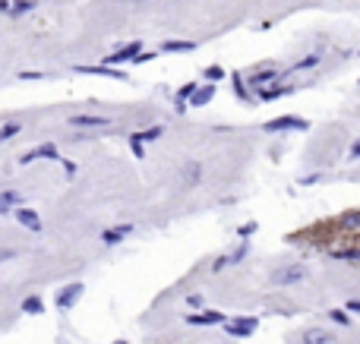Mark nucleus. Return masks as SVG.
Masks as SVG:
<instances>
[{
    "label": "nucleus",
    "instance_id": "1",
    "mask_svg": "<svg viewBox=\"0 0 360 344\" xmlns=\"http://www.w3.org/2000/svg\"><path fill=\"white\" fill-rule=\"evenodd\" d=\"M306 278H310V269H306L303 262H285V265H278V269L272 272V285L275 287H297V285H303Z\"/></svg>",
    "mask_w": 360,
    "mask_h": 344
},
{
    "label": "nucleus",
    "instance_id": "2",
    "mask_svg": "<svg viewBox=\"0 0 360 344\" xmlns=\"http://www.w3.org/2000/svg\"><path fill=\"white\" fill-rule=\"evenodd\" d=\"M262 130L265 133H291V130H294V133H306V130H310V123H306V120L303 117H294V114H288V117H275V120H269V123H265L262 126Z\"/></svg>",
    "mask_w": 360,
    "mask_h": 344
},
{
    "label": "nucleus",
    "instance_id": "3",
    "mask_svg": "<svg viewBox=\"0 0 360 344\" xmlns=\"http://www.w3.org/2000/svg\"><path fill=\"white\" fill-rule=\"evenodd\" d=\"M256 329H259V319H256V316H237V319L225 322V332L231 338H250Z\"/></svg>",
    "mask_w": 360,
    "mask_h": 344
},
{
    "label": "nucleus",
    "instance_id": "4",
    "mask_svg": "<svg viewBox=\"0 0 360 344\" xmlns=\"http://www.w3.org/2000/svg\"><path fill=\"white\" fill-rule=\"evenodd\" d=\"M142 54V41H130V45H123L120 51H114L111 57H105V66H117V63H126V60H136Z\"/></svg>",
    "mask_w": 360,
    "mask_h": 344
},
{
    "label": "nucleus",
    "instance_id": "5",
    "mask_svg": "<svg viewBox=\"0 0 360 344\" xmlns=\"http://www.w3.org/2000/svg\"><path fill=\"white\" fill-rule=\"evenodd\" d=\"M38 158H48V161H60V152H57V145H54V142L35 145L32 152H25L22 158H19V165H32V161H38Z\"/></svg>",
    "mask_w": 360,
    "mask_h": 344
},
{
    "label": "nucleus",
    "instance_id": "6",
    "mask_svg": "<svg viewBox=\"0 0 360 344\" xmlns=\"http://www.w3.org/2000/svg\"><path fill=\"white\" fill-rule=\"evenodd\" d=\"M228 316L218 309H202V313H186V325H225Z\"/></svg>",
    "mask_w": 360,
    "mask_h": 344
},
{
    "label": "nucleus",
    "instance_id": "7",
    "mask_svg": "<svg viewBox=\"0 0 360 344\" xmlns=\"http://www.w3.org/2000/svg\"><path fill=\"white\" fill-rule=\"evenodd\" d=\"M199 180H202V165L199 161H186V168L180 171V183L186 190H193V186H199Z\"/></svg>",
    "mask_w": 360,
    "mask_h": 344
},
{
    "label": "nucleus",
    "instance_id": "8",
    "mask_svg": "<svg viewBox=\"0 0 360 344\" xmlns=\"http://www.w3.org/2000/svg\"><path fill=\"white\" fill-rule=\"evenodd\" d=\"M300 344H338V335L325 332V329H310V332H303Z\"/></svg>",
    "mask_w": 360,
    "mask_h": 344
},
{
    "label": "nucleus",
    "instance_id": "9",
    "mask_svg": "<svg viewBox=\"0 0 360 344\" xmlns=\"http://www.w3.org/2000/svg\"><path fill=\"white\" fill-rule=\"evenodd\" d=\"M79 297H82V285H79V281H76V285H66V287L57 294V309H70Z\"/></svg>",
    "mask_w": 360,
    "mask_h": 344
},
{
    "label": "nucleus",
    "instance_id": "10",
    "mask_svg": "<svg viewBox=\"0 0 360 344\" xmlns=\"http://www.w3.org/2000/svg\"><path fill=\"white\" fill-rule=\"evenodd\" d=\"M13 215H16V221H19L22 228L35 230V234H38V230H41V218H38V212H32V209H16Z\"/></svg>",
    "mask_w": 360,
    "mask_h": 344
},
{
    "label": "nucleus",
    "instance_id": "11",
    "mask_svg": "<svg viewBox=\"0 0 360 344\" xmlns=\"http://www.w3.org/2000/svg\"><path fill=\"white\" fill-rule=\"evenodd\" d=\"M76 73H89V76H111V79H126L123 70H114V66H76Z\"/></svg>",
    "mask_w": 360,
    "mask_h": 344
},
{
    "label": "nucleus",
    "instance_id": "12",
    "mask_svg": "<svg viewBox=\"0 0 360 344\" xmlns=\"http://www.w3.org/2000/svg\"><path fill=\"white\" fill-rule=\"evenodd\" d=\"M70 123L73 126H108L111 120L101 114H76V117H70Z\"/></svg>",
    "mask_w": 360,
    "mask_h": 344
},
{
    "label": "nucleus",
    "instance_id": "13",
    "mask_svg": "<svg viewBox=\"0 0 360 344\" xmlns=\"http://www.w3.org/2000/svg\"><path fill=\"white\" fill-rule=\"evenodd\" d=\"M126 234H133V225H120V228H108L105 234H101V240H105L108 246H114V243H120Z\"/></svg>",
    "mask_w": 360,
    "mask_h": 344
},
{
    "label": "nucleus",
    "instance_id": "14",
    "mask_svg": "<svg viewBox=\"0 0 360 344\" xmlns=\"http://www.w3.org/2000/svg\"><path fill=\"white\" fill-rule=\"evenodd\" d=\"M291 92V85H278L275 82V89H259V92H253L259 101H275V98H281V95H288Z\"/></svg>",
    "mask_w": 360,
    "mask_h": 344
},
{
    "label": "nucleus",
    "instance_id": "15",
    "mask_svg": "<svg viewBox=\"0 0 360 344\" xmlns=\"http://www.w3.org/2000/svg\"><path fill=\"white\" fill-rule=\"evenodd\" d=\"M212 98H215V85H202V89H196V95L190 98V105L193 108H202V105H209Z\"/></svg>",
    "mask_w": 360,
    "mask_h": 344
},
{
    "label": "nucleus",
    "instance_id": "16",
    "mask_svg": "<svg viewBox=\"0 0 360 344\" xmlns=\"http://www.w3.org/2000/svg\"><path fill=\"white\" fill-rule=\"evenodd\" d=\"M275 79H278V73H275V70H265V73L259 70V73H256L253 79H250V85H253V92H259L262 85H269V82H275Z\"/></svg>",
    "mask_w": 360,
    "mask_h": 344
},
{
    "label": "nucleus",
    "instance_id": "17",
    "mask_svg": "<svg viewBox=\"0 0 360 344\" xmlns=\"http://www.w3.org/2000/svg\"><path fill=\"white\" fill-rule=\"evenodd\" d=\"M196 45L193 41H165V45H161V51H168V54H190Z\"/></svg>",
    "mask_w": 360,
    "mask_h": 344
},
{
    "label": "nucleus",
    "instance_id": "18",
    "mask_svg": "<svg viewBox=\"0 0 360 344\" xmlns=\"http://www.w3.org/2000/svg\"><path fill=\"white\" fill-rule=\"evenodd\" d=\"M22 313H29V316L45 313V303H41V297H25V300H22Z\"/></svg>",
    "mask_w": 360,
    "mask_h": 344
},
{
    "label": "nucleus",
    "instance_id": "19",
    "mask_svg": "<svg viewBox=\"0 0 360 344\" xmlns=\"http://www.w3.org/2000/svg\"><path fill=\"white\" fill-rule=\"evenodd\" d=\"M329 319L332 322H335V325H341V329H348V325H351V313H348V309L345 306H335V309H329Z\"/></svg>",
    "mask_w": 360,
    "mask_h": 344
},
{
    "label": "nucleus",
    "instance_id": "20",
    "mask_svg": "<svg viewBox=\"0 0 360 344\" xmlns=\"http://www.w3.org/2000/svg\"><path fill=\"white\" fill-rule=\"evenodd\" d=\"M234 95H237L240 101H250V98H253V92L246 89V82H243V76H240V73H234Z\"/></svg>",
    "mask_w": 360,
    "mask_h": 344
},
{
    "label": "nucleus",
    "instance_id": "21",
    "mask_svg": "<svg viewBox=\"0 0 360 344\" xmlns=\"http://www.w3.org/2000/svg\"><path fill=\"white\" fill-rule=\"evenodd\" d=\"M332 259H338V262H360V249H332Z\"/></svg>",
    "mask_w": 360,
    "mask_h": 344
},
{
    "label": "nucleus",
    "instance_id": "22",
    "mask_svg": "<svg viewBox=\"0 0 360 344\" xmlns=\"http://www.w3.org/2000/svg\"><path fill=\"white\" fill-rule=\"evenodd\" d=\"M338 225L341 228H360V209H351V212H345V215H341V218H338Z\"/></svg>",
    "mask_w": 360,
    "mask_h": 344
},
{
    "label": "nucleus",
    "instance_id": "23",
    "mask_svg": "<svg viewBox=\"0 0 360 344\" xmlns=\"http://www.w3.org/2000/svg\"><path fill=\"white\" fill-rule=\"evenodd\" d=\"M139 136V142L145 145V142H155V139H161L165 136V126H149V130H142V133H136Z\"/></svg>",
    "mask_w": 360,
    "mask_h": 344
},
{
    "label": "nucleus",
    "instance_id": "24",
    "mask_svg": "<svg viewBox=\"0 0 360 344\" xmlns=\"http://www.w3.org/2000/svg\"><path fill=\"white\" fill-rule=\"evenodd\" d=\"M19 193H0V215L3 212H10V205H19Z\"/></svg>",
    "mask_w": 360,
    "mask_h": 344
},
{
    "label": "nucleus",
    "instance_id": "25",
    "mask_svg": "<svg viewBox=\"0 0 360 344\" xmlns=\"http://www.w3.org/2000/svg\"><path fill=\"white\" fill-rule=\"evenodd\" d=\"M316 63H319V57H316V54H306L303 60H297V63L291 66L288 73H300V70H310V66H316Z\"/></svg>",
    "mask_w": 360,
    "mask_h": 344
},
{
    "label": "nucleus",
    "instance_id": "26",
    "mask_svg": "<svg viewBox=\"0 0 360 344\" xmlns=\"http://www.w3.org/2000/svg\"><path fill=\"white\" fill-rule=\"evenodd\" d=\"M29 10H35V0H16V3H10V13L13 16H22Z\"/></svg>",
    "mask_w": 360,
    "mask_h": 344
},
{
    "label": "nucleus",
    "instance_id": "27",
    "mask_svg": "<svg viewBox=\"0 0 360 344\" xmlns=\"http://www.w3.org/2000/svg\"><path fill=\"white\" fill-rule=\"evenodd\" d=\"M256 230H259V221H246V225L237 228V237H240V240H250Z\"/></svg>",
    "mask_w": 360,
    "mask_h": 344
},
{
    "label": "nucleus",
    "instance_id": "28",
    "mask_svg": "<svg viewBox=\"0 0 360 344\" xmlns=\"http://www.w3.org/2000/svg\"><path fill=\"white\" fill-rule=\"evenodd\" d=\"M19 130H22L19 123H6V126H0V145H3L6 139H13V136L19 133Z\"/></svg>",
    "mask_w": 360,
    "mask_h": 344
},
{
    "label": "nucleus",
    "instance_id": "29",
    "mask_svg": "<svg viewBox=\"0 0 360 344\" xmlns=\"http://www.w3.org/2000/svg\"><path fill=\"white\" fill-rule=\"evenodd\" d=\"M193 95H196V82H186V85H183V89H180V92H177V101H183V105H186V101H190Z\"/></svg>",
    "mask_w": 360,
    "mask_h": 344
},
{
    "label": "nucleus",
    "instance_id": "30",
    "mask_svg": "<svg viewBox=\"0 0 360 344\" xmlns=\"http://www.w3.org/2000/svg\"><path fill=\"white\" fill-rule=\"evenodd\" d=\"M130 149H133V155H136V158H145V145L139 142V136H130Z\"/></svg>",
    "mask_w": 360,
    "mask_h": 344
},
{
    "label": "nucleus",
    "instance_id": "31",
    "mask_svg": "<svg viewBox=\"0 0 360 344\" xmlns=\"http://www.w3.org/2000/svg\"><path fill=\"white\" fill-rule=\"evenodd\" d=\"M205 79H209V82L225 79V70H221V66H205Z\"/></svg>",
    "mask_w": 360,
    "mask_h": 344
},
{
    "label": "nucleus",
    "instance_id": "32",
    "mask_svg": "<svg viewBox=\"0 0 360 344\" xmlns=\"http://www.w3.org/2000/svg\"><path fill=\"white\" fill-rule=\"evenodd\" d=\"M243 256H246V243H243V246H240V249H234V253H231V256H228V262H231V265H237L240 259H243Z\"/></svg>",
    "mask_w": 360,
    "mask_h": 344
},
{
    "label": "nucleus",
    "instance_id": "33",
    "mask_svg": "<svg viewBox=\"0 0 360 344\" xmlns=\"http://www.w3.org/2000/svg\"><path fill=\"white\" fill-rule=\"evenodd\" d=\"M225 265H231V262H228V256H218V259L212 262V272H221V269H225Z\"/></svg>",
    "mask_w": 360,
    "mask_h": 344
},
{
    "label": "nucleus",
    "instance_id": "34",
    "mask_svg": "<svg viewBox=\"0 0 360 344\" xmlns=\"http://www.w3.org/2000/svg\"><path fill=\"white\" fill-rule=\"evenodd\" d=\"M186 306H202V294H190V297H186Z\"/></svg>",
    "mask_w": 360,
    "mask_h": 344
},
{
    "label": "nucleus",
    "instance_id": "35",
    "mask_svg": "<svg viewBox=\"0 0 360 344\" xmlns=\"http://www.w3.org/2000/svg\"><path fill=\"white\" fill-rule=\"evenodd\" d=\"M345 309H348V313H357V316H360V300H348Z\"/></svg>",
    "mask_w": 360,
    "mask_h": 344
},
{
    "label": "nucleus",
    "instance_id": "36",
    "mask_svg": "<svg viewBox=\"0 0 360 344\" xmlns=\"http://www.w3.org/2000/svg\"><path fill=\"white\" fill-rule=\"evenodd\" d=\"M357 158H360V139L351 145V161H357Z\"/></svg>",
    "mask_w": 360,
    "mask_h": 344
},
{
    "label": "nucleus",
    "instance_id": "37",
    "mask_svg": "<svg viewBox=\"0 0 360 344\" xmlns=\"http://www.w3.org/2000/svg\"><path fill=\"white\" fill-rule=\"evenodd\" d=\"M19 79H45V73H19Z\"/></svg>",
    "mask_w": 360,
    "mask_h": 344
},
{
    "label": "nucleus",
    "instance_id": "38",
    "mask_svg": "<svg viewBox=\"0 0 360 344\" xmlns=\"http://www.w3.org/2000/svg\"><path fill=\"white\" fill-rule=\"evenodd\" d=\"M149 60H155V54H139V57L133 60V63H149Z\"/></svg>",
    "mask_w": 360,
    "mask_h": 344
},
{
    "label": "nucleus",
    "instance_id": "39",
    "mask_svg": "<svg viewBox=\"0 0 360 344\" xmlns=\"http://www.w3.org/2000/svg\"><path fill=\"white\" fill-rule=\"evenodd\" d=\"M60 161H63V158H60ZM63 171H66V174L73 177V174H76V165H73V161H63Z\"/></svg>",
    "mask_w": 360,
    "mask_h": 344
},
{
    "label": "nucleus",
    "instance_id": "40",
    "mask_svg": "<svg viewBox=\"0 0 360 344\" xmlns=\"http://www.w3.org/2000/svg\"><path fill=\"white\" fill-rule=\"evenodd\" d=\"M13 256H16L13 249H0V262H3V259H13Z\"/></svg>",
    "mask_w": 360,
    "mask_h": 344
},
{
    "label": "nucleus",
    "instance_id": "41",
    "mask_svg": "<svg viewBox=\"0 0 360 344\" xmlns=\"http://www.w3.org/2000/svg\"><path fill=\"white\" fill-rule=\"evenodd\" d=\"M0 13H10V0H0Z\"/></svg>",
    "mask_w": 360,
    "mask_h": 344
},
{
    "label": "nucleus",
    "instance_id": "42",
    "mask_svg": "<svg viewBox=\"0 0 360 344\" xmlns=\"http://www.w3.org/2000/svg\"><path fill=\"white\" fill-rule=\"evenodd\" d=\"M114 344H126V341H114Z\"/></svg>",
    "mask_w": 360,
    "mask_h": 344
}]
</instances>
